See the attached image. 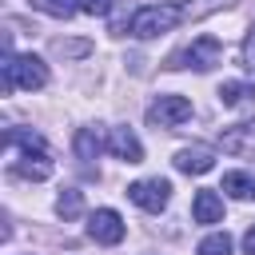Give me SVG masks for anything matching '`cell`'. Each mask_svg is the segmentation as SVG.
Returning <instances> with one entry per match:
<instances>
[{
  "label": "cell",
  "mask_w": 255,
  "mask_h": 255,
  "mask_svg": "<svg viewBox=\"0 0 255 255\" xmlns=\"http://www.w3.org/2000/svg\"><path fill=\"white\" fill-rule=\"evenodd\" d=\"M48 84V64L40 60V56H32V52H24V56H4V68H0V92L8 96V92H16V88H24V92H40Z\"/></svg>",
  "instance_id": "cell-1"
},
{
  "label": "cell",
  "mask_w": 255,
  "mask_h": 255,
  "mask_svg": "<svg viewBox=\"0 0 255 255\" xmlns=\"http://www.w3.org/2000/svg\"><path fill=\"white\" fill-rule=\"evenodd\" d=\"M183 20H187L183 4H143V8L128 20V36H135V40H151V36L175 32Z\"/></svg>",
  "instance_id": "cell-2"
},
{
  "label": "cell",
  "mask_w": 255,
  "mask_h": 255,
  "mask_svg": "<svg viewBox=\"0 0 255 255\" xmlns=\"http://www.w3.org/2000/svg\"><path fill=\"white\" fill-rule=\"evenodd\" d=\"M223 60V44L215 36H195L183 52H175L167 60V68H195V72H211L215 64Z\"/></svg>",
  "instance_id": "cell-3"
},
{
  "label": "cell",
  "mask_w": 255,
  "mask_h": 255,
  "mask_svg": "<svg viewBox=\"0 0 255 255\" xmlns=\"http://www.w3.org/2000/svg\"><path fill=\"white\" fill-rule=\"evenodd\" d=\"M128 199L135 203V207H143V211H151V215H159L163 207H167V199H171V183L167 179H135L131 187H128Z\"/></svg>",
  "instance_id": "cell-4"
},
{
  "label": "cell",
  "mask_w": 255,
  "mask_h": 255,
  "mask_svg": "<svg viewBox=\"0 0 255 255\" xmlns=\"http://www.w3.org/2000/svg\"><path fill=\"white\" fill-rule=\"evenodd\" d=\"M183 120H191V100L187 96H159L147 108V124L151 128H179Z\"/></svg>",
  "instance_id": "cell-5"
},
{
  "label": "cell",
  "mask_w": 255,
  "mask_h": 255,
  "mask_svg": "<svg viewBox=\"0 0 255 255\" xmlns=\"http://www.w3.org/2000/svg\"><path fill=\"white\" fill-rule=\"evenodd\" d=\"M124 219H120V211H112V207H100V211H92L88 215V235L96 239V243H104V247H116L120 239H124Z\"/></svg>",
  "instance_id": "cell-6"
},
{
  "label": "cell",
  "mask_w": 255,
  "mask_h": 255,
  "mask_svg": "<svg viewBox=\"0 0 255 255\" xmlns=\"http://www.w3.org/2000/svg\"><path fill=\"white\" fill-rule=\"evenodd\" d=\"M219 147H223L227 155H235V159H255V120L227 128V131L219 135Z\"/></svg>",
  "instance_id": "cell-7"
},
{
  "label": "cell",
  "mask_w": 255,
  "mask_h": 255,
  "mask_svg": "<svg viewBox=\"0 0 255 255\" xmlns=\"http://www.w3.org/2000/svg\"><path fill=\"white\" fill-rule=\"evenodd\" d=\"M12 175H20V179H48V175H52V155H48V147H28V151H20V155L12 159Z\"/></svg>",
  "instance_id": "cell-8"
},
{
  "label": "cell",
  "mask_w": 255,
  "mask_h": 255,
  "mask_svg": "<svg viewBox=\"0 0 255 255\" xmlns=\"http://www.w3.org/2000/svg\"><path fill=\"white\" fill-rule=\"evenodd\" d=\"M211 167H215V147H207V143H191V147L175 151V171H183V175H203Z\"/></svg>",
  "instance_id": "cell-9"
},
{
  "label": "cell",
  "mask_w": 255,
  "mask_h": 255,
  "mask_svg": "<svg viewBox=\"0 0 255 255\" xmlns=\"http://www.w3.org/2000/svg\"><path fill=\"white\" fill-rule=\"evenodd\" d=\"M108 151L124 163H143V143L131 128H112L108 131Z\"/></svg>",
  "instance_id": "cell-10"
},
{
  "label": "cell",
  "mask_w": 255,
  "mask_h": 255,
  "mask_svg": "<svg viewBox=\"0 0 255 255\" xmlns=\"http://www.w3.org/2000/svg\"><path fill=\"white\" fill-rule=\"evenodd\" d=\"M191 219H195V223H219V219H223V199H219V191H211V187L195 191V199H191Z\"/></svg>",
  "instance_id": "cell-11"
},
{
  "label": "cell",
  "mask_w": 255,
  "mask_h": 255,
  "mask_svg": "<svg viewBox=\"0 0 255 255\" xmlns=\"http://www.w3.org/2000/svg\"><path fill=\"white\" fill-rule=\"evenodd\" d=\"M219 191H227L231 199H255V171H227Z\"/></svg>",
  "instance_id": "cell-12"
},
{
  "label": "cell",
  "mask_w": 255,
  "mask_h": 255,
  "mask_svg": "<svg viewBox=\"0 0 255 255\" xmlns=\"http://www.w3.org/2000/svg\"><path fill=\"white\" fill-rule=\"evenodd\" d=\"M104 147H108V143L100 139V131H96V128H80V131H76V155H80L84 163H88V159H96Z\"/></svg>",
  "instance_id": "cell-13"
},
{
  "label": "cell",
  "mask_w": 255,
  "mask_h": 255,
  "mask_svg": "<svg viewBox=\"0 0 255 255\" xmlns=\"http://www.w3.org/2000/svg\"><path fill=\"white\" fill-rule=\"evenodd\" d=\"M251 96H255V84H243V80H227V84L219 88V100H223V108H243Z\"/></svg>",
  "instance_id": "cell-14"
},
{
  "label": "cell",
  "mask_w": 255,
  "mask_h": 255,
  "mask_svg": "<svg viewBox=\"0 0 255 255\" xmlns=\"http://www.w3.org/2000/svg\"><path fill=\"white\" fill-rule=\"evenodd\" d=\"M56 211H60V219H76V215L84 211V195H80L76 187H64L60 199H56Z\"/></svg>",
  "instance_id": "cell-15"
},
{
  "label": "cell",
  "mask_w": 255,
  "mask_h": 255,
  "mask_svg": "<svg viewBox=\"0 0 255 255\" xmlns=\"http://www.w3.org/2000/svg\"><path fill=\"white\" fill-rule=\"evenodd\" d=\"M195 255H231V235H227V231L207 235V239L195 247Z\"/></svg>",
  "instance_id": "cell-16"
},
{
  "label": "cell",
  "mask_w": 255,
  "mask_h": 255,
  "mask_svg": "<svg viewBox=\"0 0 255 255\" xmlns=\"http://www.w3.org/2000/svg\"><path fill=\"white\" fill-rule=\"evenodd\" d=\"M32 8H40L44 16H60V20H68L72 12H80L76 0H32Z\"/></svg>",
  "instance_id": "cell-17"
},
{
  "label": "cell",
  "mask_w": 255,
  "mask_h": 255,
  "mask_svg": "<svg viewBox=\"0 0 255 255\" xmlns=\"http://www.w3.org/2000/svg\"><path fill=\"white\" fill-rule=\"evenodd\" d=\"M235 0H191V4H183V12H187V20H203V16H211V12H219V8H231Z\"/></svg>",
  "instance_id": "cell-18"
},
{
  "label": "cell",
  "mask_w": 255,
  "mask_h": 255,
  "mask_svg": "<svg viewBox=\"0 0 255 255\" xmlns=\"http://www.w3.org/2000/svg\"><path fill=\"white\" fill-rule=\"evenodd\" d=\"M243 68H247V76H251V84H255V28H251L247 40H243Z\"/></svg>",
  "instance_id": "cell-19"
},
{
  "label": "cell",
  "mask_w": 255,
  "mask_h": 255,
  "mask_svg": "<svg viewBox=\"0 0 255 255\" xmlns=\"http://www.w3.org/2000/svg\"><path fill=\"white\" fill-rule=\"evenodd\" d=\"M80 4V12H88V16H108L112 12V0H76Z\"/></svg>",
  "instance_id": "cell-20"
},
{
  "label": "cell",
  "mask_w": 255,
  "mask_h": 255,
  "mask_svg": "<svg viewBox=\"0 0 255 255\" xmlns=\"http://www.w3.org/2000/svg\"><path fill=\"white\" fill-rule=\"evenodd\" d=\"M243 255H255V223H251L247 235H243Z\"/></svg>",
  "instance_id": "cell-21"
}]
</instances>
